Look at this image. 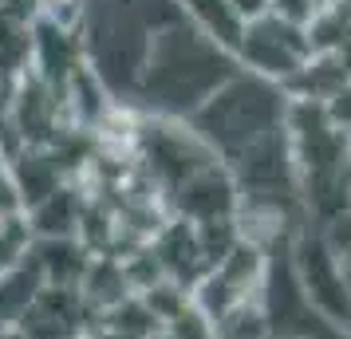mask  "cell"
Returning <instances> with one entry per match:
<instances>
[{
    "mask_svg": "<svg viewBox=\"0 0 351 339\" xmlns=\"http://www.w3.org/2000/svg\"><path fill=\"white\" fill-rule=\"evenodd\" d=\"M237 71L233 51L213 44L202 28H193L190 16H182L154 36L130 107L150 118L190 123Z\"/></svg>",
    "mask_w": 351,
    "mask_h": 339,
    "instance_id": "obj_1",
    "label": "cell"
},
{
    "mask_svg": "<svg viewBox=\"0 0 351 339\" xmlns=\"http://www.w3.org/2000/svg\"><path fill=\"white\" fill-rule=\"evenodd\" d=\"M182 16V0H83V55L114 103L130 107L154 36Z\"/></svg>",
    "mask_w": 351,
    "mask_h": 339,
    "instance_id": "obj_2",
    "label": "cell"
},
{
    "mask_svg": "<svg viewBox=\"0 0 351 339\" xmlns=\"http://www.w3.org/2000/svg\"><path fill=\"white\" fill-rule=\"evenodd\" d=\"M288 130L304 217L332 233L351 217V127L316 99H292Z\"/></svg>",
    "mask_w": 351,
    "mask_h": 339,
    "instance_id": "obj_3",
    "label": "cell"
},
{
    "mask_svg": "<svg viewBox=\"0 0 351 339\" xmlns=\"http://www.w3.org/2000/svg\"><path fill=\"white\" fill-rule=\"evenodd\" d=\"M288 118H292V95H288L285 83L265 79V75L241 67L190 118V130L229 166L237 154H245L261 138L285 130Z\"/></svg>",
    "mask_w": 351,
    "mask_h": 339,
    "instance_id": "obj_4",
    "label": "cell"
},
{
    "mask_svg": "<svg viewBox=\"0 0 351 339\" xmlns=\"http://www.w3.org/2000/svg\"><path fill=\"white\" fill-rule=\"evenodd\" d=\"M288 253H292V268L300 276V288L308 292V300L343 336L351 327V284H348L339 241L328 229H316L312 221H304L288 237Z\"/></svg>",
    "mask_w": 351,
    "mask_h": 339,
    "instance_id": "obj_5",
    "label": "cell"
},
{
    "mask_svg": "<svg viewBox=\"0 0 351 339\" xmlns=\"http://www.w3.org/2000/svg\"><path fill=\"white\" fill-rule=\"evenodd\" d=\"M288 237H276L272 244H265L269 249V273H265L261 304H265L272 339H343L319 316V307L308 300V292L300 288V276L292 268V253H288Z\"/></svg>",
    "mask_w": 351,
    "mask_h": 339,
    "instance_id": "obj_6",
    "label": "cell"
},
{
    "mask_svg": "<svg viewBox=\"0 0 351 339\" xmlns=\"http://www.w3.org/2000/svg\"><path fill=\"white\" fill-rule=\"evenodd\" d=\"M316 60V48H312V32L296 24V20H285L276 12H265L261 20H253L245 28V40L237 48V64L245 71H256L265 79L276 83H292L304 67Z\"/></svg>",
    "mask_w": 351,
    "mask_h": 339,
    "instance_id": "obj_7",
    "label": "cell"
},
{
    "mask_svg": "<svg viewBox=\"0 0 351 339\" xmlns=\"http://www.w3.org/2000/svg\"><path fill=\"white\" fill-rule=\"evenodd\" d=\"M265 273H269V249L265 244L237 237V244L225 253L209 276L193 288V307L206 316L209 323H217L221 316H229L233 307L249 304L265 288Z\"/></svg>",
    "mask_w": 351,
    "mask_h": 339,
    "instance_id": "obj_8",
    "label": "cell"
},
{
    "mask_svg": "<svg viewBox=\"0 0 351 339\" xmlns=\"http://www.w3.org/2000/svg\"><path fill=\"white\" fill-rule=\"evenodd\" d=\"M44 288H48V280H44V268L36 257L16 264L8 276H0V327H24Z\"/></svg>",
    "mask_w": 351,
    "mask_h": 339,
    "instance_id": "obj_9",
    "label": "cell"
},
{
    "mask_svg": "<svg viewBox=\"0 0 351 339\" xmlns=\"http://www.w3.org/2000/svg\"><path fill=\"white\" fill-rule=\"evenodd\" d=\"M32 225L36 241H56V237H80V225L87 221V205L80 201V194L71 186H60L56 194H48L44 201H36L24 213Z\"/></svg>",
    "mask_w": 351,
    "mask_h": 339,
    "instance_id": "obj_10",
    "label": "cell"
},
{
    "mask_svg": "<svg viewBox=\"0 0 351 339\" xmlns=\"http://www.w3.org/2000/svg\"><path fill=\"white\" fill-rule=\"evenodd\" d=\"M182 8H186V16H190L193 28H202L213 44H221L225 51L237 55L249 20L241 16V8L233 0H182Z\"/></svg>",
    "mask_w": 351,
    "mask_h": 339,
    "instance_id": "obj_11",
    "label": "cell"
},
{
    "mask_svg": "<svg viewBox=\"0 0 351 339\" xmlns=\"http://www.w3.org/2000/svg\"><path fill=\"white\" fill-rule=\"evenodd\" d=\"M12 217H24V197L8 158H0V221H12Z\"/></svg>",
    "mask_w": 351,
    "mask_h": 339,
    "instance_id": "obj_12",
    "label": "cell"
},
{
    "mask_svg": "<svg viewBox=\"0 0 351 339\" xmlns=\"http://www.w3.org/2000/svg\"><path fill=\"white\" fill-rule=\"evenodd\" d=\"M339 253H343V268H348V284H351V237H339Z\"/></svg>",
    "mask_w": 351,
    "mask_h": 339,
    "instance_id": "obj_13",
    "label": "cell"
},
{
    "mask_svg": "<svg viewBox=\"0 0 351 339\" xmlns=\"http://www.w3.org/2000/svg\"><path fill=\"white\" fill-rule=\"evenodd\" d=\"M0 339H24V331L20 327H0Z\"/></svg>",
    "mask_w": 351,
    "mask_h": 339,
    "instance_id": "obj_14",
    "label": "cell"
},
{
    "mask_svg": "<svg viewBox=\"0 0 351 339\" xmlns=\"http://www.w3.org/2000/svg\"><path fill=\"white\" fill-rule=\"evenodd\" d=\"M343 339H351V327H348V331H343Z\"/></svg>",
    "mask_w": 351,
    "mask_h": 339,
    "instance_id": "obj_15",
    "label": "cell"
},
{
    "mask_svg": "<svg viewBox=\"0 0 351 339\" xmlns=\"http://www.w3.org/2000/svg\"><path fill=\"white\" fill-rule=\"evenodd\" d=\"M0 158H4V146H0Z\"/></svg>",
    "mask_w": 351,
    "mask_h": 339,
    "instance_id": "obj_16",
    "label": "cell"
}]
</instances>
